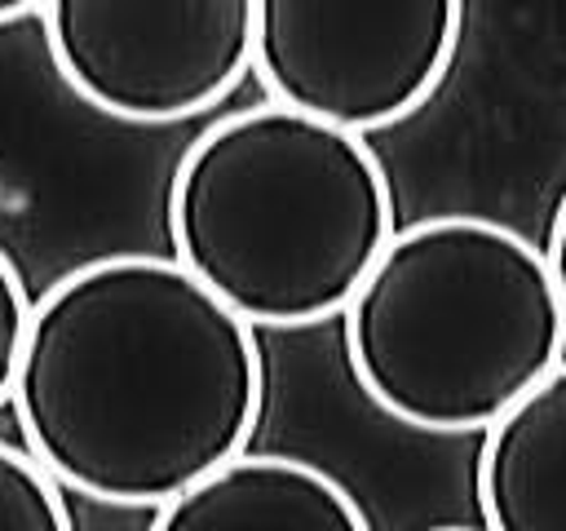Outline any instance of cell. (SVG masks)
Wrapping results in <instances>:
<instances>
[{
    "instance_id": "6da1fadb",
    "label": "cell",
    "mask_w": 566,
    "mask_h": 531,
    "mask_svg": "<svg viewBox=\"0 0 566 531\" xmlns=\"http://www.w3.org/2000/svg\"><path fill=\"white\" fill-rule=\"evenodd\" d=\"M9 403L66 491L159 509L252 442L265 363L256 327L177 257L115 252L31 305Z\"/></svg>"
},
{
    "instance_id": "7a4b0ae2",
    "label": "cell",
    "mask_w": 566,
    "mask_h": 531,
    "mask_svg": "<svg viewBox=\"0 0 566 531\" xmlns=\"http://www.w3.org/2000/svg\"><path fill=\"white\" fill-rule=\"evenodd\" d=\"M389 235L367 133L274 97L203 128L168 186L172 257L252 327L340 319Z\"/></svg>"
},
{
    "instance_id": "3957f363",
    "label": "cell",
    "mask_w": 566,
    "mask_h": 531,
    "mask_svg": "<svg viewBox=\"0 0 566 531\" xmlns=\"http://www.w3.org/2000/svg\"><path fill=\"white\" fill-rule=\"evenodd\" d=\"M340 319L358 389L424 434L486 429L566 354L544 248L473 212L394 230Z\"/></svg>"
},
{
    "instance_id": "277c9868",
    "label": "cell",
    "mask_w": 566,
    "mask_h": 531,
    "mask_svg": "<svg viewBox=\"0 0 566 531\" xmlns=\"http://www.w3.org/2000/svg\"><path fill=\"white\" fill-rule=\"evenodd\" d=\"M464 0H252V71L283 106L354 133L411 119L447 80Z\"/></svg>"
},
{
    "instance_id": "5b68a950",
    "label": "cell",
    "mask_w": 566,
    "mask_h": 531,
    "mask_svg": "<svg viewBox=\"0 0 566 531\" xmlns=\"http://www.w3.org/2000/svg\"><path fill=\"white\" fill-rule=\"evenodd\" d=\"M71 93L124 124H177L252 71V0H44Z\"/></svg>"
},
{
    "instance_id": "8992f818",
    "label": "cell",
    "mask_w": 566,
    "mask_h": 531,
    "mask_svg": "<svg viewBox=\"0 0 566 531\" xmlns=\"http://www.w3.org/2000/svg\"><path fill=\"white\" fill-rule=\"evenodd\" d=\"M159 531H363L367 513L327 469L296 456H230L164 500Z\"/></svg>"
},
{
    "instance_id": "52a82bcc",
    "label": "cell",
    "mask_w": 566,
    "mask_h": 531,
    "mask_svg": "<svg viewBox=\"0 0 566 531\" xmlns=\"http://www.w3.org/2000/svg\"><path fill=\"white\" fill-rule=\"evenodd\" d=\"M473 487L495 531H566V358L482 429Z\"/></svg>"
},
{
    "instance_id": "ba28073f",
    "label": "cell",
    "mask_w": 566,
    "mask_h": 531,
    "mask_svg": "<svg viewBox=\"0 0 566 531\" xmlns=\"http://www.w3.org/2000/svg\"><path fill=\"white\" fill-rule=\"evenodd\" d=\"M0 527L9 531H71L62 482L13 442H0Z\"/></svg>"
},
{
    "instance_id": "9c48e42d",
    "label": "cell",
    "mask_w": 566,
    "mask_h": 531,
    "mask_svg": "<svg viewBox=\"0 0 566 531\" xmlns=\"http://www.w3.org/2000/svg\"><path fill=\"white\" fill-rule=\"evenodd\" d=\"M27 323H31L27 283H22L18 266L9 261V252L0 248V403L13 389V372H18L22 341H27Z\"/></svg>"
},
{
    "instance_id": "30bf717a",
    "label": "cell",
    "mask_w": 566,
    "mask_h": 531,
    "mask_svg": "<svg viewBox=\"0 0 566 531\" xmlns=\"http://www.w3.org/2000/svg\"><path fill=\"white\" fill-rule=\"evenodd\" d=\"M544 261H548V274H553V288H557V301H562V314H566V190H562V199L553 208V221H548Z\"/></svg>"
},
{
    "instance_id": "8fae6325",
    "label": "cell",
    "mask_w": 566,
    "mask_h": 531,
    "mask_svg": "<svg viewBox=\"0 0 566 531\" xmlns=\"http://www.w3.org/2000/svg\"><path fill=\"white\" fill-rule=\"evenodd\" d=\"M44 0H0V27L4 22H18V18H27V13H35Z\"/></svg>"
}]
</instances>
